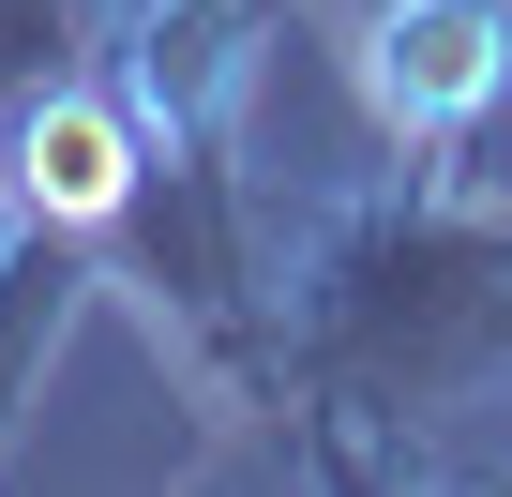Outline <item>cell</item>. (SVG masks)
Here are the masks:
<instances>
[{
  "mask_svg": "<svg viewBox=\"0 0 512 497\" xmlns=\"http://www.w3.org/2000/svg\"><path fill=\"white\" fill-rule=\"evenodd\" d=\"M91 61V0H0V121Z\"/></svg>",
  "mask_w": 512,
  "mask_h": 497,
  "instance_id": "cell-4",
  "label": "cell"
},
{
  "mask_svg": "<svg viewBox=\"0 0 512 497\" xmlns=\"http://www.w3.org/2000/svg\"><path fill=\"white\" fill-rule=\"evenodd\" d=\"M497 76H512V0H377L362 16V91L422 166H452L482 136Z\"/></svg>",
  "mask_w": 512,
  "mask_h": 497,
  "instance_id": "cell-2",
  "label": "cell"
},
{
  "mask_svg": "<svg viewBox=\"0 0 512 497\" xmlns=\"http://www.w3.org/2000/svg\"><path fill=\"white\" fill-rule=\"evenodd\" d=\"M76 287H106V241L61 226V211H0V452H16L61 332H76Z\"/></svg>",
  "mask_w": 512,
  "mask_h": 497,
  "instance_id": "cell-3",
  "label": "cell"
},
{
  "mask_svg": "<svg viewBox=\"0 0 512 497\" xmlns=\"http://www.w3.org/2000/svg\"><path fill=\"white\" fill-rule=\"evenodd\" d=\"M512 362V226L452 211L437 166L407 196H362L302 257V332H287V407L317 422V467L347 422H422L467 377Z\"/></svg>",
  "mask_w": 512,
  "mask_h": 497,
  "instance_id": "cell-1",
  "label": "cell"
}]
</instances>
